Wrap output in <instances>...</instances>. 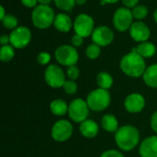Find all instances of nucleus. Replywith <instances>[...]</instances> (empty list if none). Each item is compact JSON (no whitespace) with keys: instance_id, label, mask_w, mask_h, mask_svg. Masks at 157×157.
<instances>
[{"instance_id":"1","label":"nucleus","mask_w":157,"mask_h":157,"mask_svg":"<svg viewBox=\"0 0 157 157\" xmlns=\"http://www.w3.org/2000/svg\"><path fill=\"white\" fill-rule=\"evenodd\" d=\"M120 66L126 75L132 78L143 76L147 68L144 58L132 50L121 58Z\"/></svg>"},{"instance_id":"2","label":"nucleus","mask_w":157,"mask_h":157,"mask_svg":"<svg viewBox=\"0 0 157 157\" xmlns=\"http://www.w3.org/2000/svg\"><path fill=\"white\" fill-rule=\"evenodd\" d=\"M114 140L121 150L130 152L139 144L140 132L132 125H124L115 132Z\"/></svg>"},{"instance_id":"3","label":"nucleus","mask_w":157,"mask_h":157,"mask_svg":"<svg viewBox=\"0 0 157 157\" xmlns=\"http://www.w3.org/2000/svg\"><path fill=\"white\" fill-rule=\"evenodd\" d=\"M55 16L54 10L49 5H38L33 8L31 20L36 28L45 29L53 24Z\"/></svg>"},{"instance_id":"4","label":"nucleus","mask_w":157,"mask_h":157,"mask_svg":"<svg viewBox=\"0 0 157 157\" xmlns=\"http://www.w3.org/2000/svg\"><path fill=\"white\" fill-rule=\"evenodd\" d=\"M89 109L93 111H103L110 104L111 96L109 90L103 88H97L92 90L86 97V99Z\"/></svg>"},{"instance_id":"5","label":"nucleus","mask_w":157,"mask_h":157,"mask_svg":"<svg viewBox=\"0 0 157 157\" xmlns=\"http://www.w3.org/2000/svg\"><path fill=\"white\" fill-rule=\"evenodd\" d=\"M54 56L56 61L63 66H71V65H76L78 62V52L73 45H61L59 46L55 52Z\"/></svg>"},{"instance_id":"6","label":"nucleus","mask_w":157,"mask_h":157,"mask_svg":"<svg viewBox=\"0 0 157 157\" xmlns=\"http://www.w3.org/2000/svg\"><path fill=\"white\" fill-rule=\"evenodd\" d=\"M89 109H90L86 100L82 98H75L70 102L67 114L74 122L81 123L87 120Z\"/></svg>"},{"instance_id":"7","label":"nucleus","mask_w":157,"mask_h":157,"mask_svg":"<svg viewBox=\"0 0 157 157\" xmlns=\"http://www.w3.org/2000/svg\"><path fill=\"white\" fill-rule=\"evenodd\" d=\"M133 15L132 11L126 7H120L118 8L113 15V25L115 29L121 32H124L129 30L131 26L133 23Z\"/></svg>"},{"instance_id":"8","label":"nucleus","mask_w":157,"mask_h":157,"mask_svg":"<svg viewBox=\"0 0 157 157\" xmlns=\"http://www.w3.org/2000/svg\"><path fill=\"white\" fill-rule=\"evenodd\" d=\"M44 79L46 84L52 88L63 87L65 83V74L57 64H50L44 72Z\"/></svg>"},{"instance_id":"9","label":"nucleus","mask_w":157,"mask_h":157,"mask_svg":"<svg viewBox=\"0 0 157 157\" xmlns=\"http://www.w3.org/2000/svg\"><path fill=\"white\" fill-rule=\"evenodd\" d=\"M74 128L72 123L66 120H60L56 121L51 131L52 138L59 143L65 142L73 135Z\"/></svg>"},{"instance_id":"10","label":"nucleus","mask_w":157,"mask_h":157,"mask_svg":"<svg viewBox=\"0 0 157 157\" xmlns=\"http://www.w3.org/2000/svg\"><path fill=\"white\" fill-rule=\"evenodd\" d=\"M74 29L76 34L82 36L83 38L91 36L95 29L93 17L85 13L78 15L74 21Z\"/></svg>"},{"instance_id":"11","label":"nucleus","mask_w":157,"mask_h":157,"mask_svg":"<svg viewBox=\"0 0 157 157\" xmlns=\"http://www.w3.org/2000/svg\"><path fill=\"white\" fill-rule=\"evenodd\" d=\"M9 37L10 44L15 49H23L31 40V31L25 26H19L11 31Z\"/></svg>"},{"instance_id":"12","label":"nucleus","mask_w":157,"mask_h":157,"mask_svg":"<svg viewBox=\"0 0 157 157\" xmlns=\"http://www.w3.org/2000/svg\"><path fill=\"white\" fill-rule=\"evenodd\" d=\"M92 41L100 47H106L114 40V33L108 26H98L95 28L92 35Z\"/></svg>"},{"instance_id":"13","label":"nucleus","mask_w":157,"mask_h":157,"mask_svg":"<svg viewBox=\"0 0 157 157\" xmlns=\"http://www.w3.org/2000/svg\"><path fill=\"white\" fill-rule=\"evenodd\" d=\"M129 31L132 39L140 43L144 41H147L151 36V31L149 27L145 23L140 20L134 21L131 26Z\"/></svg>"},{"instance_id":"14","label":"nucleus","mask_w":157,"mask_h":157,"mask_svg":"<svg viewBox=\"0 0 157 157\" xmlns=\"http://www.w3.org/2000/svg\"><path fill=\"white\" fill-rule=\"evenodd\" d=\"M145 107V98L142 94H130L124 100V108L130 113H139Z\"/></svg>"},{"instance_id":"15","label":"nucleus","mask_w":157,"mask_h":157,"mask_svg":"<svg viewBox=\"0 0 157 157\" xmlns=\"http://www.w3.org/2000/svg\"><path fill=\"white\" fill-rule=\"evenodd\" d=\"M139 155L141 157H157V136L145 138L139 147Z\"/></svg>"},{"instance_id":"16","label":"nucleus","mask_w":157,"mask_h":157,"mask_svg":"<svg viewBox=\"0 0 157 157\" xmlns=\"http://www.w3.org/2000/svg\"><path fill=\"white\" fill-rule=\"evenodd\" d=\"M79 132L85 138L92 139V138H95L98 134L99 127L96 121L87 119L85 121L80 123Z\"/></svg>"},{"instance_id":"17","label":"nucleus","mask_w":157,"mask_h":157,"mask_svg":"<svg viewBox=\"0 0 157 157\" xmlns=\"http://www.w3.org/2000/svg\"><path fill=\"white\" fill-rule=\"evenodd\" d=\"M53 26L60 32H68L74 26V22L69 15L65 13H60L55 16Z\"/></svg>"},{"instance_id":"18","label":"nucleus","mask_w":157,"mask_h":157,"mask_svg":"<svg viewBox=\"0 0 157 157\" xmlns=\"http://www.w3.org/2000/svg\"><path fill=\"white\" fill-rule=\"evenodd\" d=\"M132 50L136 52L138 54H140L144 59L153 57L157 52L156 47L155 46V44L148 40L139 43L135 48H133Z\"/></svg>"},{"instance_id":"19","label":"nucleus","mask_w":157,"mask_h":157,"mask_svg":"<svg viewBox=\"0 0 157 157\" xmlns=\"http://www.w3.org/2000/svg\"><path fill=\"white\" fill-rule=\"evenodd\" d=\"M144 82L152 88H157V63L148 66L143 75Z\"/></svg>"},{"instance_id":"20","label":"nucleus","mask_w":157,"mask_h":157,"mask_svg":"<svg viewBox=\"0 0 157 157\" xmlns=\"http://www.w3.org/2000/svg\"><path fill=\"white\" fill-rule=\"evenodd\" d=\"M101 126L108 132H116L119 130L118 119L112 114H106L101 119Z\"/></svg>"},{"instance_id":"21","label":"nucleus","mask_w":157,"mask_h":157,"mask_svg":"<svg viewBox=\"0 0 157 157\" xmlns=\"http://www.w3.org/2000/svg\"><path fill=\"white\" fill-rule=\"evenodd\" d=\"M68 104L60 98L53 99L50 103V110L55 116H63L68 113Z\"/></svg>"},{"instance_id":"22","label":"nucleus","mask_w":157,"mask_h":157,"mask_svg":"<svg viewBox=\"0 0 157 157\" xmlns=\"http://www.w3.org/2000/svg\"><path fill=\"white\" fill-rule=\"evenodd\" d=\"M97 83L99 88L109 90L113 85V78L108 72H100L97 76Z\"/></svg>"},{"instance_id":"23","label":"nucleus","mask_w":157,"mask_h":157,"mask_svg":"<svg viewBox=\"0 0 157 157\" xmlns=\"http://www.w3.org/2000/svg\"><path fill=\"white\" fill-rule=\"evenodd\" d=\"M15 56V50L14 47L11 44L1 46L0 49V59L2 62H9L11 61Z\"/></svg>"},{"instance_id":"24","label":"nucleus","mask_w":157,"mask_h":157,"mask_svg":"<svg viewBox=\"0 0 157 157\" xmlns=\"http://www.w3.org/2000/svg\"><path fill=\"white\" fill-rule=\"evenodd\" d=\"M101 53V47L97 45L96 43L89 44L86 49V55L90 60H95L99 57Z\"/></svg>"},{"instance_id":"25","label":"nucleus","mask_w":157,"mask_h":157,"mask_svg":"<svg viewBox=\"0 0 157 157\" xmlns=\"http://www.w3.org/2000/svg\"><path fill=\"white\" fill-rule=\"evenodd\" d=\"M132 15H133V17L138 20L144 19L148 15V9L144 5H137L136 6L132 8Z\"/></svg>"},{"instance_id":"26","label":"nucleus","mask_w":157,"mask_h":157,"mask_svg":"<svg viewBox=\"0 0 157 157\" xmlns=\"http://www.w3.org/2000/svg\"><path fill=\"white\" fill-rule=\"evenodd\" d=\"M4 27L8 29H15L16 28H17V18L10 14H6V17L1 20Z\"/></svg>"},{"instance_id":"27","label":"nucleus","mask_w":157,"mask_h":157,"mask_svg":"<svg viewBox=\"0 0 157 157\" xmlns=\"http://www.w3.org/2000/svg\"><path fill=\"white\" fill-rule=\"evenodd\" d=\"M56 6L63 11H71L75 6V0H53Z\"/></svg>"},{"instance_id":"28","label":"nucleus","mask_w":157,"mask_h":157,"mask_svg":"<svg viewBox=\"0 0 157 157\" xmlns=\"http://www.w3.org/2000/svg\"><path fill=\"white\" fill-rule=\"evenodd\" d=\"M63 91L66 94H68V95H75L77 92L78 86H77V84L75 83V81L66 80L65 83L63 86Z\"/></svg>"},{"instance_id":"29","label":"nucleus","mask_w":157,"mask_h":157,"mask_svg":"<svg viewBox=\"0 0 157 157\" xmlns=\"http://www.w3.org/2000/svg\"><path fill=\"white\" fill-rule=\"evenodd\" d=\"M66 75H67V77L69 78V80L75 81L80 75V70L76 65H71V66L67 67Z\"/></svg>"},{"instance_id":"30","label":"nucleus","mask_w":157,"mask_h":157,"mask_svg":"<svg viewBox=\"0 0 157 157\" xmlns=\"http://www.w3.org/2000/svg\"><path fill=\"white\" fill-rule=\"evenodd\" d=\"M51 54L46 52H41L37 56V62L40 65H46L51 62Z\"/></svg>"},{"instance_id":"31","label":"nucleus","mask_w":157,"mask_h":157,"mask_svg":"<svg viewBox=\"0 0 157 157\" xmlns=\"http://www.w3.org/2000/svg\"><path fill=\"white\" fill-rule=\"evenodd\" d=\"M100 157H124V155H122V153H121L118 150L110 149V150H107L103 152Z\"/></svg>"},{"instance_id":"32","label":"nucleus","mask_w":157,"mask_h":157,"mask_svg":"<svg viewBox=\"0 0 157 157\" xmlns=\"http://www.w3.org/2000/svg\"><path fill=\"white\" fill-rule=\"evenodd\" d=\"M83 41H84V38H83L82 36L76 34V33L71 38V43H72V45H73L74 47H75V48H76V47L82 46Z\"/></svg>"},{"instance_id":"33","label":"nucleus","mask_w":157,"mask_h":157,"mask_svg":"<svg viewBox=\"0 0 157 157\" xmlns=\"http://www.w3.org/2000/svg\"><path fill=\"white\" fill-rule=\"evenodd\" d=\"M21 3L24 6L28 8H34L38 6V0H21Z\"/></svg>"},{"instance_id":"34","label":"nucleus","mask_w":157,"mask_h":157,"mask_svg":"<svg viewBox=\"0 0 157 157\" xmlns=\"http://www.w3.org/2000/svg\"><path fill=\"white\" fill-rule=\"evenodd\" d=\"M150 124H151L152 130H153L155 133H157V110L152 115Z\"/></svg>"},{"instance_id":"35","label":"nucleus","mask_w":157,"mask_h":157,"mask_svg":"<svg viewBox=\"0 0 157 157\" xmlns=\"http://www.w3.org/2000/svg\"><path fill=\"white\" fill-rule=\"evenodd\" d=\"M123 5L128 7V8H133L134 6H136L137 5H139V1L140 0H121Z\"/></svg>"},{"instance_id":"36","label":"nucleus","mask_w":157,"mask_h":157,"mask_svg":"<svg viewBox=\"0 0 157 157\" xmlns=\"http://www.w3.org/2000/svg\"><path fill=\"white\" fill-rule=\"evenodd\" d=\"M0 44H1V46H5V45L10 44V37H9V35L3 34L0 37Z\"/></svg>"},{"instance_id":"37","label":"nucleus","mask_w":157,"mask_h":157,"mask_svg":"<svg viewBox=\"0 0 157 157\" xmlns=\"http://www.w3.org/2000/svg\"><path fill=\"white\" fill-rule=\"evenodd\" d=\"M120 0H101V5H106V4H115L119 2Z\"/></svg>"},{"instance_id":"38","label":"nucleus","mask_w":157,"mask_h":157,"mask_svg":"<svg viewBox=\"0 0 157 157\" xmlns=\"http://www.w3.org/2000/svg\"><path fill=\"white\" fill-rule=\"evenodd\" d=\"M0 19L2 20L5 17H6V11H5V8H4V6H0Z\"/></svg>"},{"instance_id":"39","label":"nucleus","mask_w":157,"mask_h":157,"mask_svg":"<svg viewBox=\"0 0 157 157\" xmlns=\"http://www.w3.org/2000/svg\"><path fill=\"white\" fill-rule=\"evenodd\" d=\"M52 1L53 0H38V2L40 3V5H49Z\"/></svg>"},{"instance_id":"40","label":"nucleus","mask_w":157,"mask_h":157,"mask_svg":"<svg viewBox=\"0 0 157 157\" xmlns=\"http://www.w3.org/2000/svg\"><path fill=\"white\" fill-rule=\"evenodd\" d=\"M75 5H78V6H82L86 2V0H75Z\"/></svg>"},{"instance_id":"41","label":"nucleus","mask_w":157,"mask_h":157,"mask_svg":"<svg viewBox=\"0 0 157 157\" xmlns=\"http://www.w3.org/2000/svg\"><path fill=\"white\" fill-rule=\"evenodd\" d=\"M154 18H155V22L157 23V8L155 10V12H154Z\"/></svg>"}]
</instances>
